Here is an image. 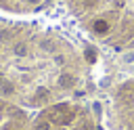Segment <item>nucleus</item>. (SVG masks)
Masks as SVG:
<instances>
[{"instance_id":"nucleus-1","label":"nucleus","mask_w":134,"mask_h":130,"mask_svg":"<svg viewBox=\"0 0 134 130\" xmlns=\"http://www.w3.org/2000/svg\"><path fill=\"white\" fill-rule=\"evenodd\" d=\"M73 44L38 21L0 17V99L38 111L82 94Z\"/></svg>"},{"instance_id":"nucleus-2","label":"nucleus","mask_w":134,"mask_h":130,"mask_svg":"<svg viewBox=\"0 0 134 130\" xmlns=\"http://www.w3.org/2000/svg\"><path fill=\"white\" fill-rule=\"evenodd\" d=\"M98 113V103H92V107L86 109L84 105L65 99L38 109L29 117L27 130H103L94 120Z\"/></svg>"},{"instance_id":"nucleus-3","label":"nucleus","mask_w":134,"mask_h":130,"mask_svg":"<svg viewBox=\"0 0 134 130\" xmlns=\"http://www.w3.org/2000/svg\"><path fill=\"white\" fill-rule=\"evenodd\" d=\"M29 113L4 99H0V130H27Z\"/></svg>"},{"instance_id":"nucleus-4","label":"nucleus","mask_w":134,"mask_h":130,"mask_svg":"<svg viewBox=\"0 0 134 130\" xmlns=\"http://www.w3.org/2000/svg\"><path fill=\"white\" fill-rule=\"evenodd\" d=\"M52 0H0V13L6 17H27L44 10Z\"/></svg>"}]
</instances>
